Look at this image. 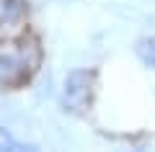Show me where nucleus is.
I'll return each mask as SVG.
<instances>
[{
    "mask_svg": "<svg viewBox=\"0 0 155 152\" xmlns=\"http://www.w3.org/2000/svg\"><path fill=\"white\" fill-rule=\"evenodd\" d=\"M44 49L26 0H0V90H18L34 80Z\"/></svg>",
    "mask_w": 155,
    "mask_h": 152,
    "instance_id": "f257e3e1",
    "label": "nucleus"
},
{
    "mask_svg": "<svg viewBox=\"0 0 155 152\" xmlns=\"http://www.w3.org/2000/svg\"><path fill=\"white\" fill-rule=\"evenodd\" d=\"M134 54H137V60H142L145 65L155 67V36H147V39H142V41H137Z\"/></svg>",
    "mask_w": 155,
    "mask_h": 152,
    "instance_id": "f03ea898",
    "label": "nucleus"
}]
</instances>
